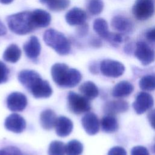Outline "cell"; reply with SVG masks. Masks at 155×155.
Wrapping results in <instances>:
<instances>
[{"mask_svg":"<svg viewBox=\"0 0 155 155\" xmlns=\"http://www.w3.org/2000/svg\"><path fill=\"white\" fill-rule=\"evenodd\" d=\"M19 82L36 99L51 96L53 90L49 82L42 79L40 74L31 70H23L18 75Z\"/></svg>","mask_w":155,"mask_h":155,"instance_id":"obj_1","label":"cell"},{"mask_svg":"<svg viewBox=\"0 0 155 155\" xmlns=\"http://www.w3.org/2000/svg\"><path fill=\"white\" fill-rule=\"evenodd\" d=\"M53 81L60 87L73 88L81 82L82 74L79 70L69 68L64 63H56L51 68Z\"/></svg>","mask_w":155,"mask_h":155,"instance_id":"obj_2","label":"cell"},{"mask_svg":"<svg viewBox=\"0 0 155 155\" xmlns=\"http://www.w3.org/2000/svg\"><path fill=\"white\" fill-rule=\"evenodd\" d=\"M7 22L9 29L19 35L28 34L36 28L32 13L30 11H24L9 15L7 18Z\"/></svg>","mask_w":155,"mask_h":155,"instance_id":"obj_3","label":"cell"},{"mask_svg":"<svg viewBox=\"0 0 155 155\" xmlns=\"http://www.w3.org/2000/svg\"><path fill=\"white\" fill-rule=\"evenodd\" d=\"M45 43L60 55H67L71 50V45L65 35L54 29L47 30L43 36Z\"/></svg>","mask_w":155,"mask_h":155,"instance_id":"obj_4","label":"cell"},{"mask_svg":"<svg viewBox=\"0 0 155 155\" xmlns=\"http://www.w3.org/2000/svg\"><path fill=\"white\" fill-rule=\"evenodd\" d=\"M67 106L68 110L75 114L87 113L91 109L90 100L73 91H70L68 94Z\"/></svg>","mask_w":155,"mask_h":155,"instance_id":"obj_5","label":"cell"},{"mask_svg":"<svg viewBox=\"0 0 155 155\" xmlns=\"http://www.w3.org/2000/svg\"><path fill=\"white\" fill-rule=\"evenodd\" d=\"M154 11V0H136L132 7L133 15L139 21L147 20L153 15Z\"/></svg>","mask_w":155,"mask_h":155,"instance_id":"obj_6","label":"cell"},{"mask_svg":"<svg viewBox=\"0 0 155 155\" xmlns=\"http://www.w3.org/2000/svg\"><path fill=\"white\" fill-rule=\"evenodd\" d=\"M134 56L143 65H148L155 61L154 51L143 41L136 43Z\"/></svg>","mask_w":155,"mask_h":155,"instance_id":"obj_7","label":"cell"},{"mask_svg":"<svg viewBox=\"0 0 155 155\" xmlns=\"http://www.w3.org/2000/svg\"><path fill=\"white\" fill-rule=\"evenodd\" d=\"M102 74L110 78H118L125 71L124 65L120 62L111 59H104L100 64Z\"/></svg>","mask_w":155,"mask_h":155,"instance_id":"obj_8","label":"cell"},{"mask_svg":"<svg viewBox=\"0 0 155 155\" xmlns=\"http://www.w3.org/2000/svg\"><path fill=\"white\" fill-rule=\"evenodd\" d=\"M153 104L154 100L152 96L147 92L141 91L137 94L133 103V107L137 114H141L150 109Z\"/></svg>","mask_w":155,"mask_h":155,"instance_id":"obj_9","label":"cell"},{"mask_svg":"<svg viewBox=\"0 0 155 155\" xmlns=\"http://www.w3.org/2000/svg\"><path fill=\"white\" fill-rule=\"evenodd\" d=\"M27 105V99L20 92H13L7 98V108L12 111H22Z\"/></svg>","mask_w":155,"mask_h":155,"instance_id":"obj_10","label":"cell"},{"mask_svg":"<svg viewBox=\"0 0 155 155\" xmlns=\"http://www.w3.org/2000/svg\"><path fill=\"white\" fill-rule=\"evenodd\" d=\"M4 126L8 131L15 133H21L26 128V122L21 115L13 113L6 117Z\"/></svg>","mask_w":155,"mask_h":155,"instance_id":"obj_11","label":"cell"},{"mask_svg":"<svg viewBox=\"0 0 155 155\" xmlns=\"http://www.w3.org/2000/svg\"><path fill=\"white\" fill-rule=\"evenodd\" d=\"M82 127L89 135H94L99 130L100 123L97 116L93 113H87L82 118Z\"/></svg>","mask_w":155,"mask_h":155,"instance_id":"obj_12","label":"cell"},{"mask_svg":"<svg viewBox=\"0 0 155 155\" xmlns=\"http://www.w3.org/2000/svg\"><path fill=\"white\" fill-rule=\"evenodd\" d=\"M66 22L70 25H81L85 23L87 14L82 9L74 7L70 10L65 15Z\"/></svg>","mask_w":155,"mask_h":155,"instance_id":"obj_13","label":"cell"},{"mask_svg":"<svg viewBox=\"0 0 155 155\" xmlns=\"http://www.w3.org/2000/svg\"><path fill=\"white\" fill-rule=\"evenodd\" d=\"M24 51L26 56L31 59H36L39 56L41 50L40 42L37 37L32 36L24 44Z\"/></svg>","mask_w":155,"mask_h":155,"instance_id":"obj_14","label":"cell"},{"mask_svg":"<svg viewBox=\"0 0 155 155\" xmlns=\"http://www.w3.org/2000/svg\"><path fill=\"white\" fill-rule=\"evenodd\" d=\"M54 128L56 133L58 136L66 137L71 133L73 124L69 118L62 116L57 118Z\"/></svg>","mask_w":155,"mask_h":155,"instance_id":"obj_15","label":"cell"},{"mask_svg":"<svg viewBox=\"0 0 155 155\" xmlns=\"http://www.w3.org/2000/svg\"><path fill=\"white\" fill-rule=\"evenodd\" d=\"M128 109V103L123 100H115L107 102L104 106V111L106 114L115 115L124 113Z\"/></svg>","mask_w":155,"mask_h":155,"instance_id":"obj_16","label":"cell"},{"mask_svg":"<svg viewBox=\"0 0 155 155\" xmlns=\"http://www.w3.org/2000/svg\"><path fill=\"white\" fill-rule=\"evenodd\" d=\"M31 13L36 28H44L49 25L51 20V17L49 13L42 9H36Z\"/></svg>","mask_w":155,"mask_h":155,"instance_id":"obj_17","label":"cell"},{"mask_svg":"<svg viewBox=\"0 0 155 155\" xmlns=\"http://www.w3.org/2000/svg\"><path fill=\"white\" fill-rule=\"evenodd\" d=\"M111 25L114 30L124 33L130 32L133 28L131 21L127 18L120 15H117L113 18Z\"/></svg>","mask_w":155,"mask_h":155,"instance_id":"obj_18","label":"cell"},{"mask_svg":"<svg viewBox=\"0 0 155 155\" xmlns=\"http://www.w3.org/2000/svg\"><path fill=\"white\" fill-rule=\"evenodd\" d=\"M134 90V87L130 82L122 81L117 83L113 87L111 95L117 98L124 97L129 96Z\"/></svg>","mask_w":155,"mask_h":155,"instance_id":"obj_19","label":"cell"},{"mask_svg":"<svg viewBox=\"0 0 155 155\" xmlns=\"http://www.w3.org/2000/svg\"><path fill=\"white\" fill-rule=\"evenodd\" d=\"M57 117L55 113L51 109L42 111L40 114V123L41 127L46 130H50L55 127Z\"/></svg>","mask_w":155,"mask_h":155,"instance_id":"obj_20","label":"cell"},{"mask_svg":"<svg viewBox=\"0 0 155 155\" xmlns=\"http://www.w3.org/2000/svg\"><path fill=\"white\" fill-rule=\"evenodd\" d=\"M79 90L80 93L89 100H92L99 94V90L97 86L91 81H86L82 84Z\"/></svg>","mask_w":155,"mask_h":155,"instance_id":"obj_21","label":"cell"},{"mask_svg":"<svg viewBox=\"0 0 155 155\" xmlns=\"http://www.w3.org/2000/svg\"><path fill=\"white\" fill-rule=\"evenodd\" d=\"M101 128L103 131L111 133L116 131L119 127L118 121L114 115L107 114L101 120Z\"/></svg>","mask_w":155,"mask_h":155,"instance_id":"obj_22","label":"cell"},{"mask_svg":"<svg viewBox=\"0 0 155 155\" xmlns=\"http://www.w3.org/2000/svg\"><path fill=\"white\" fill-rule=\"evenodd\" d=\"M21 56V50L19 47L12 44L8 45L3 53V59L4 61L10 63H15L18 62Z\"/></svg>","mask_w":155,"mask_h":155,"instance_id":"obj_23","label":"cell"},{"mask_svg":"<svg viewBox=\"0 0 155 155\" xmlns=\"http://www.w3.org/2000/svg\"><path fill=\"white\" fill-rule=\"evenodd\" d=\"M93 29L96 33L101 38L105 40L107 39L111 32L108 30L107 21L103 18H97L93 22Z\"/></svg>","mask_w":155,"mask_h":155,"instance_id":"obj_24","label":"cell"},{"mask_svg":"<svg viewBox=\"0 0 155 155\" xmlns=\"http://www.w3.org/2000/svg\"><path fill=\"white\" fill-rule=\"evenodd\" d=\"M40 2L47 5L51 11L59 12L66 9L70 5V0H39Z\"/></svg>","mask_w":155,"mask_h":155,"instance_id":"obj_25","label":"cell"},{"mask_svg":"<svg viewBox=\"0 0 155 155\" xmlns=\"http://www.w3.org/2000/svg\"><path fill=\"white\" fill-rule=\"evenodd\" d=\"M83 145L78 140H71L65 145L66 155H81L83 151Z\"/></svg>","mask_w":155,"mask_h":155,"instance_id":"obj_26","label":"cell"},{"mask_svg":"<svg viewBox=\"0 0 155 155\" xmlns=\"http://www.w3.org/2000/svg\"><path fill=\"white\" fill-rule=\"evenodd\" d=\"M139 87L145 91H153L155 90V74H147L139 81Z\"/></svg>","mask_w":155,"mask_h":155,"instance_id":"obj_27","label":"cell"},{"mask_svg":"<svg viewBox=\"0 0 155 155\" xmlns=\"http://www.w3.org/2000/svg\"><path fill=\"white\" fill-rule=\"evenodd\" d=\"M48 155H65V145L64 142L59 140L52 141L48 147Z\"/></svg>","mask_w":155,"mask_h":155,"instance_id":"obj_28","label":"cell"},{"mask_svg":"<svg viewBox=\"0 0 155 155\" xmlns=\"http://www.w3.org/2000/svg\"><path fill=\"white\" fill-rule=\"evenodd\" d=\"M87 10L93 15L100 14L104 8L102 0H89L87 3Z\"/></svg>","mask_w":155,"mask_h":155,"instance_id":"obj_29","label":"cell"},{"mask_svg":"<svg viewBox=\"0 0 155 155\" xmlns=\"http://www.w3.org/2000/svg\"><path fill=\"white\" fill-rule=\"evenodd\" d=\"M10 70L7 65L0 61V84L6 82L9 77Z\"/></svg>","mask_w":155,"mask_h":155,"instance_id":"obj_30","label":"cell"},{"mask_svg":"<svg viewBox=\"0 0 155 155\" xmlns=\"http://www.w3.org/2000/svg\"><path fill=\"white\" fill-rule=\"evenodd\" d=\"M111 45L117 46L124 41V38L121 34L116 33H110L108 38L107 39Z\"/></svg>","mask_w":155,"mask_h":155,"instance_id":"obj_31","label":"cell"},{"mask_svg":"<svg viewBox=\"0 0 155 155\" xmlns=\"http://www.w3.org/2000/svg\"><path fill=\"white\" fill-rule=\"evenodd\" d=\"M0 155H22L19 149L15 147H7L0 150Z\"/></svg>","mask_w":155,"mask_h":155,"instance_id":"obj_32","label":"cell"},{"mask_svg":"<svg viewBox=\"0 0 155 155\" xmlns=\"http://www.w3.org/2000/svg\"><path fill=\"white\" fill-rule=\"evenodd\" d=\"M131 155H150L147 148L143 146L134 147L131 151Z\"/></svg>","mask_w":155,"mask_h":155,"instance_id":"obj_33","label":"cell"},{"mask_svg":"<svg viewBox=\"0 0 155 155\" xmlns=\"http://www.w3.org/2000/svg\"><path fill=\"white\" fill-rule=\"evenodd\" d=\"M107 155H127V151L124 148L116 146L111 148L108 151Z\"/></svg>","mask_w":155,"mask_h":155,"instance_id":"obj_34","label":"cell"},{"mask_svg":"<svg viewBox=\"0 0 155 155\" xmlns=\"http://www.w3.org/2000/svg\"><path fill=\"white\" fill-rule=\"evenodd\" d=\"M147 117L151 127L155 130V109L151 110L148 113Z\"/></svg>","mask_w":155,"mask_h":155,"instance_id":"obj_35","label":"cell"},{"mask_svg":"<svg viewBox=\"0 0 155 155\" xmlns=\"http://www.w3.org/2000/svg\"><path fill=\"white\" fill-rule=\"evenodd\" d=\"M88 26L87 24L84 23L81 25L80 27L78 28L77 32L79 36L82 37L87 35V33H88Z\"/></svg>","mask_w":155,"mask_h":155,"instance_id":"obj_36","label":"cell"},{"mask_svg":"<svg viewBox=\"0 0 155 155\" xmlns=\"http://www.w3.org/2000/svg\"><path fill=\"white\" fill-rule=\"evenodd\" d=\"M145 37L149 41L155 42V27L148 30L146 33Z\"/></svg>","mask_w":155,"mask_h":155,"instance_id":"obj_37","label":"cell"},{"mask_svg":"<svg viewBox=\"0 0 155 155\" xmlns=\"http://www.w3.org/2000/svg\"><path fill=\"white\" fill-rule=\"evenodd\" d=\"M101 41L100 39H99L98 38H93V39H91V44L92 45H93L94 47H100L101 45Z\"/></svg>","mask_w":155,"mask_h":155,"instance_id":"obj_38","label":"cell"},{"mask_svg":"<svg viewBox=\"0 0 155 155\" xmlns=\"http://www.w3.org/2000/svg\"><path fill=\"white\" fill-rule=\"evenodd\" d=\"M7 33V28L4 24L0 21V36H4Z\"/></svg>","mask_w":155,"mask_h":155,"instance_id":"obj_39","label":"cell"},{"mask_svg":"<svg viewBox=\"0 0 155 155\" xmlns=\"http://www.w3.org/2000/svg\"><path fill=\"white\" fill-rule=\"evenodd\" d=\"M13 0H0V3L3 4H8L12 2Z\"/></svg>","mask_w":155,"mask_h":155,"instance_id":"obj_40","label":"cell"},{"mask_svg":"<svg viewBox=\"0 0 155 155\" xmlns=\"http://www.w3.org/2000/svg\"><path fill=\"white\" fill-rule=\"evenodd\" d=\"M153 152L155 153V143H154V145L153 147Z\"/></svg>","mask_w":155,"mask_h":155,"instance_id":"obj_41","label":"cell"}]
</instances>
